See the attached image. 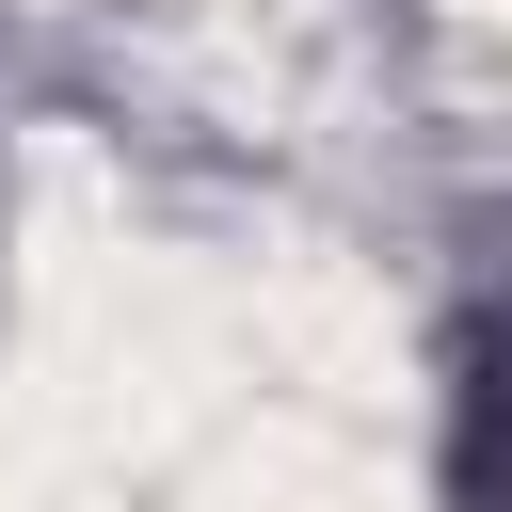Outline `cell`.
<instances>
[{
	"label": "cell",
	"instance_id": "1",
	"mask_svg": "<svg viewBox=\"0 0 512 512\" xmlns=\"http://www.w3.org/2000/svg\"><path fill=\"white\" fill-rule=\"evenodd\" d=\"M464 512H512V320L464 352Z\"/></svg>",
	"mask_w": 512,
	"mask_h": 512
}]
</instances>
